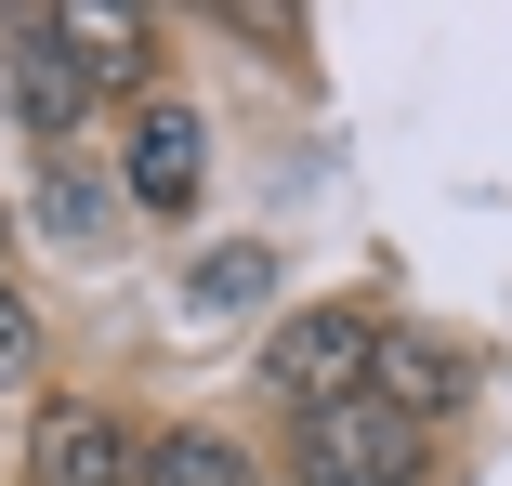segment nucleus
<instances>
[{"label":"nucleus","instance_id":"nucleus-7","mask_svg":"<svg viewBox=\"0 0 512 486\" xmlns=\"http://www.w3.org/2000/svg\"><path fill=\"white\" fill-rule=\"evenodd\" d=\"M460 395H473V355L460 342H434V329H394L381 342V408L421 421V408H460Z\"/></svg>","mask_w":512,"mask_h":486},{"label":"nucleus","instance_id":"nucleus-10","mask_svg":"<svg viewBox=\"0 0 512 486\" xmlns=\"http://www.w3.org/2000/svg\"><path fill=\"white\" fill-rule=\"evenodd\" d=\"M263 289H276V250H250V237H237V250H211V263L184 276V316H250Z\"/></svg>","mask_w":512,"mask_h":486},{"label":"nucleus","instance_id":"nucleus-1","mask_svg":"<svg viewBox=\"0 0 512 486\" xmlns=\"http://www.w3.org/2000/svg\"><path fill=\"white\" fill-rule=\"evenodd\" d=\"M381 342H394V329H381L368 303H316V316H289V329L263 342V381H276L302 421H316V408L381 395Z\"/></svg>","mask_w":512,"mask_h":486},{"label":"nucleus","instance_id":"nucleus-2","mask_svg":"<svg viewBox=\"0 0 512 486\" xmlns=\"http://www.w3.org/2000/svg\"><path fill=\"white\" fill-rule=\"evenodd\" d=\"M289 460H302V486H407V473H421V421L381 408V395H355V408H316V421H302Z\"/></svg>","mask_w":512,"mask_h":486},{"label":"nucleus","instance_id":"nucleus-6","mask_svg":"<svg viewBox=\"0 0 512 486\" xmlns=\"http://www.w3.org/2000/svg\"><path fill=\"white\" fill-rule=\"evenodd\" d=\"M119 211H132L119 158H40V237H53V250H106Z\"/></svg>","mask_w":512,"mask_h":486},{"label":"nucleus","instance_id":"nucleus-3","mask_svg":"<svg viewBox=\"0 0 512 486\" xmlns=\"http://www.w3.org/2000/svg\"><path fill=\"white\" fill-rule=\"evenodd\" d=\"M27 486H145V434L92 395H53L27 421Z\"/></svg>","mask_w":512,"mask_h":486},{"label":"nucleus","instance_id":"nucleus-9","mask_svg":"<svg viewBox=\"0 0 512 486\" xmlns=\"http://www.w3.org/2000/svg\"><path fill=\"white\" fill-rule=\"evenodd\" d=\"M145 486H263V473H250V447H237V434L184 421V434H158V447H145Z\"/></svg>","mask_w":512,"mask_h":486},{"label":"nucleus","instance_id":"nucleus-11","mask_svg":"<svg viewBox=\"0 0 512 486\" xmlns=\"http://www.w3.org/2000/svg\"><path fill=\"white\" fill-rule=\"evenodd\" d=\"M27 368H40V316L0 289V381H27Z\"/></svg>","mask_w":512,"mask_h":486},{"label":"nucleus","instance_id":"nucleus-5","mask_svg":"<svg viewBox=\"0 0 512 486\" xmlns=\"http://www.w3.org/2000/svg\"><path fill=\"white\" fill-rule=\"evenodd\" d=\"M197 171H211V132H197V106L145 92L132 132H119V184H132V211H197Z\"/></svg>","mask_w":512,"mask_h":486},{"label":"nucleus","instance_id":"nucleus-8","mask_svg":"<svg viewBox=\"0 0 512 486\" xmlns=\"http://www.w3.org/2000/svg\"><path fill=\"white\" fill-rule=\"evenodd\" d=\"M53 40H66L92 79H132V66H145V14H132V0H53Z\"/></svg>","mask_w":512,"mask_h":486},{"label":"nucleus","instance_id":"nucleus-4","mask_svg":"<svg viewBox=\"0 0 512 486\" xmlns=\"http://www.w3.org/2000/svg\"><path fill=\"white\" fill-rule=\"evenodd\" d=\"M0 92H14V119L53 132V145L92 119V66L53 40V14H14V27H0Z\"/></svg>","mask_w":512,"mask_h":486}]
</instances>
